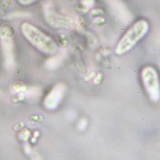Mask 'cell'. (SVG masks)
Returning a JSON list of instances; mask_svg holds the SVG:
<instances>
[{"label":"cell","mask_w":160,"mask_h":160,"mask_svg":"<svg viewBox=\"0 0 160 160\" xmlns=\"http://www.w3.org/2000/svg\"><path fill=\"white\" fill-rule=\"evenodd\" d=\"M21 30L26 39L40 51L47 53H53L57 51L58 45L52 38L32 24L24 22L21 25Z\"/></svg>","instance_id":"cell-1"},{"label":"cell","mask_w":160,"mask_h":160,"mask_svg":"<svg viewBox=\"0 0 160 160\" xmlns=\"http://www.w3.org/2000/svg\"><path fill=\"white\" fill-rule=\"evenodd\" d=\"M149 28L148 22L143 19L134 23L118 42L116 48L117 53L123 54L132 49L145 36Z\"/></svg>","instance_id":"cell-2"},{"label":"cell","mask_w":160,"mask_h":160,"mask_svg":"<svg viewBox=\"0 0 160 160\" xmlns=\"http://www.w3.org/2000/svg\"><path fill=\"white\" fill-rule=\"evenodd\" d=\"M44 16L47 24L54 28L75 30L78 28V23L74 19L52 10L46 11Z\"/></svg>","instance_id":"cell-3"},{"label":"cell","mask_w":160,"mask_h":160,"mask_svg":"<svg viewBox=\"0 0 160 160\" xmlns=\"http://www.w3.org/2000/svg\"><path fill=\"white\" fill-rule=\"evenodd\" d=\"M15 33V29L8 24H4L0 28V35L2 38L11 39Z\"/></svg>","instance_id":"cell-4"},{"label":"cell","mask_w":160,"mask_h":160,"mask_svg":"<svg viewBox=\"0 0 160 160\" xmlns=\"http://www.w3.org/2000/svg\"><path fill=\"white\" fill-rule=\"evenodd\" d=\"M12 4V0H0V9L5 10L10 8Z\"/></svg>","instance_id":"cell-5"},{"label":"cell","mask_w":160,"mask_h":160,"mask_svg":"<svg viewBox=\"0 0 160 160\" xmlns=\"http://www.w3.org/2000/svg\"><path fill=\"white\" fill-rule=\"evenodd\" d=\"M38 1V0H18V2L20 5L23 6H29L33 4Z\"/></svg>","instance_id":"cell-6"},{"label":"cell","mask_w":160,"mask_h":160,"mask_svg":"<svg viewBox=\"0 0 160 160\" xmlns=\"http://www.w3.org/2000/svg\"><path fill=\"white\" fill-rule=\"evenodd\" d=\"M82 4L86 8H91L94 3V0H81Z\"/></svg>","instance_id":"cell-7"},{"label":"cell","mask_w":160,"mask_h":160,"mask_svg":"<svg viewBox=\"0 0 160 160\" xmlns=\"http://www.w3.org/2000/svg\"><path fill=\"white\" fill-rule=\"evenodd\" d=\"M97 20H94L93 21V24L95 26V27H97L98 26H100V27H101V25H100V23H100V22H99V21H98V19H96ZM101 18H100V21H101ZM101 23H104V19L102 18V20H101Z\"/></svg>","instance_id":"cell-8"}]
</instances>
